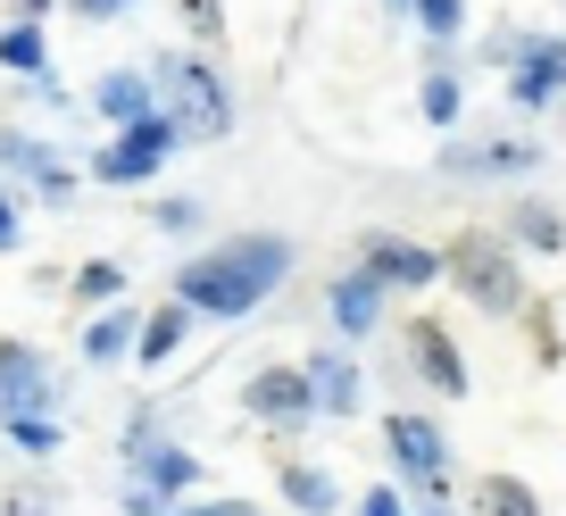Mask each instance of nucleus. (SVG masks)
Listing matches in <instances>:
<instances>
[{"instance_id": "1a4fd4ad", "label": "nucleus", "mask_w": 566, "mask_h": 516, "mask_svg": "<svg viewBox=\"0 0 566 516\" xmlns=\"http://www.w3.org/2000/svg\"><path fill=\"white\" fill-rule=\"evenodd\" d=\"M358 267H367L384 292H424L433 275H442V259L417 250V242H400V233H367V259H358Z\"/></svg>"}, {"instance_id": "7ed1b4c3", "label": "nucleus", "mask_w": 566, "mask_h": 516, "mask_svg": "<svg viewBox=\"0 0 566 516\" xmlns=\"http://www.w3.org/2000/svg\"><path fill=\"white\" fill-rule=\"evenodd\" d=\"M442 275L459 284L467 308H483V317H516L525 301V267H516V250L492 242V233H459V242L442 250Z\"/></svg>"}, {"instance_id": "b1692460", "label": "nucleus", "mask_w": 566, "mask_h": 516, "mask_svg": "<svg viewBox=\"0 0 566 516\" xmlns=\"http://www.w3.org/2000/svg\"><path fill=\"white\" fill-rule=\"evenodd\" d=\"M417 25L433 42H459V25H467V0H417Z\"/></svg>"}, {"instance_id": "9d476101", "label": "nucleus", "mask_w": 566, "mask_h": 516, "mask_svg": "<svg viewBox=\"0 0 566 516\" xmlns=\"http://www.w3.org/2000/svg\"><path fill=\"white\" fill-rule=\"evenodd\" d=\"M51 367H42V350H25V341H0V400H9V417H42L51 409Z\"/></svg>"}, {"instance_id": "a211bd4d", "label": "nucleus", "mask_w": 566, "mask_h": 516, "mask_svg": "<svg viewBox=\"0 0 566 516\" xmlns=\"http://www.w3.org/2000/svg\"><path fill=\"white\" fill-rule=\"evenodd\" d=\"M475 508L483 516H542V492H533L525 475H483L475 483Z\"/></svg>"}, {"instance_id": "0eeeda50", "label": "nucleus", "mask_w": 566, "mask_h": 516, "mask_svg": "<svg viewBox=\"0 0 566 516\" xmlns=\"http://www.w3.org/2000/svg\"><path fill=\"white\" fill-rule=\"evenodd\" d=\"M509 101L516 108H558L566 101V42L558 34H525L509 59Z\"/></svg>"}, {"instance_id": "f03ea898", "label": "nucleus", "mask_w": 566, "mask_h": 516, "mask_svg": "<svg viewBox=\"0 0 566 516\" xmlns=\"http://www.w3.org/2000/svg\"><path fill=\"white\" fill-rule=\"evenodd\" d=\"M150 84H159V117L176 125L184 143H217V134L233 125V92H226V75H217L209 59L167 51L159 67H150Z\"/></svg>"}, {"instance_id": "f257e3e1", "label": "nucleus", "mask_w": 566, "mask_h": 516, "mask_svg": "<svg viewBox=\"0 0 566 516\" xmlns=\"http://www.w3.org/2000/svg\"><path fill=\"white\" fill-rule=\"evenodd\" d=\"M292 275V242L283 233H242V242H217L200 259L176 267V301L192 317H250L266 292Z\"/></svg>"}, {"instance_id": "dca6fc26", "label": "nucleus", "mask_w": 566, "mask_h": 516, "mask_svg": "<svg viewBox=\"0 0 566 516\" xmlns=\"http://www.w3.org/2000/svg\"><path fill=\"white\" fill-rule=\"evenodd\" d=\"M0 159H9V167H25V176H34L51 200H67V192H75L67 159H59V150H42V143H18V134H0Z\"/></svg>"}, {"instance_id": "aec40b11", "label": "nucleus", "mask_w": 566, "mask_h": 516, "mask_svg": "<svg viewBox=\"0 0 566 516\" xmlns=\"http://www.w3.org/2000/svg\"><path fill=\"white\" fill-rule=\"evenodd\" d=\"M134 341H142L134 308H108V317H101V325H92V334H84V358H92V367H108V358H125V350H134Z\"/></svg>"}, {"instance_id": "c756f323", "label": "nucleus", "mask_w": 566, "mask_h": 516, "mask_svg": "<svg viewBox=\"0 0 566 516\" xmlns=\"http://www.w3.org/2000/svg\"><path fill=\"white\" fill-rule=\"evenodd\" d=\"M0 516H51V499L42 492H0Z\"/></svg>"}, {"instance_id": "423d86ee", "label": "nucleus", "mask_w": 566, "mask_h": 516, "mask_svg": "<svg viewBox=\"0 0 566 516\" xmlns=\"http://www.w3.org/2000/svg\"><path fill=\"white\" fill-rule=\"evenodd\" d=\"M176 143H184V134L167 117H142V125H125L117 143L92 159V176H101V183H150L167 159H176Z\"/></svg>"}, {"instance_id": "7c9ffc66", "label": "nucleus", "mask_w": 566, "mask_h": 516, "mask_svg": "<svg viewBox=\"0 0 566 516\" xmlns=\"http://www.w3.org/2000/svg\"><path fill=\"white\" fill-rule=\"evenodd\" d=\"M75 18H125V9H134V0H67Z\"/></svg>"}, {"instance_id": "a878e982", "label": "nucleus", "mask_w": 566, "mask_h": 516, "mask_svg": "<svg viewBox=\"0 0 566 516\" xmlns=\"http://www.w3.org/2000/svg\"><path fill=\"white\" fill-rule=\"evenodd\" d=\"M9 442H18L25 459H51V450H59V425H51V417H9Z\"/></svg>"}, {"instance_id": "2f4dec72", "label": "nucleus", "mask_w": 566, "mask_h": 516, "mask_svg": "<svg viewBox=\"0 0 566 516\" xmlns=\"http://www.w3.org/2000/svg\"><path fill=\"white\" fill-rule=\"evenodd\" d=\"M18 242V209H9V200H0V250Z\"/></svg>"}, {"instance_id": "ddd939ff", "label": "nucleus", "mask_w": 566, "mask_h": 516, "mask_svg": "<svg viewBox=\"0 0 566 516\" xmlns=\"http://www.w3.org/2000/svg\"><path fill=\"white\" fill-rule=\"evenodd\" d=\"M92 108L125 134V125L159 117V84H150V75H134V67H117V75H101V84H92Z\"/></svg>"}, {"instance_id": "20e7f679", "label": "nucleus", "mask_w": 566, "mask_h": 516, "mask_svg": "<svg viewBox=\"0 0 566 516\" xmlns=\"http://www.w3.org/2000/svg\"><path fill=\"white\" fill-rule=\"evenodd\" d=\"M384 450H391V466H400L417 492H442V483H450V433L433 425V417L400 409V417L384 425Z\"/></svg>"}, {"instance_id": "4be33fe9", "label": "nucleus", "mask_w": 566, "mask_h": 516, "mask_svg": "<svg viewBox=\"0 0 566 516\" xmlns=\"http://www.w3.org/2000/svg\"><path fill=\"white\" fill-rule=\"evenodd\" d=\"M417 108H424L433 125H459V108H467V84H459L450 67H433V75H424V92H417Z\"/></svg>"}, {"instance_id": "6ab92c4d", "label": "nucleus", "mask_w": 566, "mask_h": 516, "mask_svg": "<svg viewBox=\"0 0 566 516\" xmlns=\"http://www.w3.org/2000/svg\"><path fill=\"white\" fill-rule=\"evenodd\" d=\"M184 325H192V308H184V301H167L159 317L142 325V341H134V350H142V367H167V358H176V341H184Z\"/></svg>"}, {"instance_id": "4468645a", "label": "nucleus", "mask_w": 566, "mask_h": 516, "mask_svg": "<svg viewBox=\"0 0 566 516\" xmlns=\"http://www.w3.org/2000/svg\"><path fill=\"white\" fill-rule=\"evenodd\" d=\"M325 308H334V325H342V334H375V325H384V284H375V275L358 267V275H342V284L325 292Z\"/></svg>"}, {"instance_id": "f3484780", "label": "nucleus", "mask_w": 566, "mask_h": 516, "mask_svg": "<svg viewBox=\"0 0 566 516\" xmlns=\"http://www.w3.org/2000/svg\"><path fill=\"white\" fill-rule=\"evenodd\" d=\"M283 499H292V508H301V516H334V508H342L334 475H325V466H301V459L283 466Z\"/></svg>"}, {"instance_id": "6e6552de", "label": "nucleus", "mask_w": 566, "mask_h": 516, "mask_svg": "<svg viewBox=\"0 0 566 516\" xmlns=\"http://www.w3.org/2000/svg\"><path fill=\"white\" fill-rule=\"evenodd\" d=\"M242 409L250 417H275V425H301V417L317 409V383H308V367H259L242 383Z\"/></svg>"}, {"instance_id": "f8f14e48", "label": "nucleus", "mask_w": 566, "mask_h": 516, "mask_svg": "<svg viewBox=\"0 0 566 516\" xmlns=\"http://www.w3.org/2000/svg\"><path fill=\"white\" fill-rule=\"evenodd\" d=\"M125 459L142 466V483H150L159 499H176V492H192V483H200V459H192V450H167V442H150V433H134V442H125Z\"/></svg>"}, {"instance_id": "2eb2a0df", "label": "nucleus", "mask_w": 566, "mask_h": 516, "mask_svg": "<svg viewBox=\"0 0 566 516\" xmlns=\"http://www.w3.org/2000/svg\"><path fill=\"white\" fill-rule=\"evenodd\" d=\"M308 383H317V409H325V417H358V400H367V392H358V367H350L342 350H317V358H308Z\"/></svg>"}, {"instance_id": "cd10ccee", "label": "nucleus", "mask_w": 566, "mask_h": 516, "mask_svg": "<svg viewBox=\"0 0 566 516\" xmlns=\"http://www.w3.org/2000/svg\"><path fill=\"white\" fill-rule=\"evenodd\" d=\"M167 516H259V499H192V508H167Z\"/></svg>"}, {"instance_id": "bb28decb", "label": "nucleus", "mask_w": 566, "mask_h": 516, "mask_svg": "<svg viewBox=\"0 0 566 516\" xmlns=\"http://www.w3.org/2000/svg\"><path fill=\"white\" fill-rule=\"evenodd\" d=\"M117 284H125V275L108 267V259H92V267L75 275V292H84V301H117Z\"/></svg>"}, {"instance_id": "c85d7f7f", "label": "nucleus", "mask_w": 566, "mask_h": 516, "mask_svg": "<svg viewBox=\"0 0 566 516\" xmlns=\"http://www.w3.org/2000/svg\"><path fill=\"white\" fill-rule=\"evenodd\" d=\"M358 516H408V499H400V492H391V483H375V492H367V499H358Z\"/></svg>"}, {"instance_id": "473e14b6", "label": "nucleus", "mask_w": 566, "mask_h": 516, "mask_svg": "<svg viewBox=\"0 0 566 516\" xmlns=\"http://www.w3.org/2000/svg\"><path fill=\"white\" fill-rule=\"evenodd\" d=\"M391 9H417V0H391Z\"/></svg>"}, {"instance_id": "5701e85b", "label": "nucleus", "mask_w": 566, "mask_h": 516, "mask_svg": "<svg viewBox=\"0 0 566 516\" xmlns=\"http://www.w3.org/2000/svg\"><path fill=\"white\" fill-rule=\"evenodd\" d=\"M0 67L34 75L42 67V25H9V34H0Z\"/></svg>"}, {"instance_id": "393cba45", "label": "nucleus", "mask_w": 566, "mask_h": 516, "mask_svg": "<svg viewBox=\"0 0 566 516\" xmlns=\"http://www.w3.org/2000/svg\"><path fill=\"white\" fill-rule=\"evenodd\" d=\"M184 25H192V42L209 51V42H226V0H176Z\"/></svg>"}, {"instance_id": "9b49d317", "label": "nucleus", "mask_w": 566, "mask_h": 516, "mask_svg": "<svg viewBox=\"0 0 566 516\" xmlns=\"http://www.w3.org/2000/svg\"><path fill=\"white\" fill-rule=\"evenodd\" d=\"M408 358H417V375L433 383V392H467V358H459V341H450L442 317H417V325H408Z\"/></svg>"}, {"instance_id": "412c9836", "label": "nucleus", "mask_w": 566, "mask_h": 516, "mask_svg": "<svg viewBox=\"0 0 566 516\" xmlns=\"http://www.w3.org/2000/svg\"><path fill=\"white\" fill-rule=\"evenodd\" d=\"M516 242L525 250H566V217L549 209V200H525V209H516Z\"/></svg>"}, {"instance_id": "39448f33", "label": "nucleus", "mask_w": 566, "mask_h": 516, "mask_svg": "<svg viewBox=\"0 0 566 516\" xmlns=\"http://www.w3.org/2000/svg\"><path fill=\"white\" fill-rule=\"evenodd\" d=\"M533 167H542L533 134H475V143L442 150V176H467V183H509V176H533Z\"/></svg>"}]
</instances>
